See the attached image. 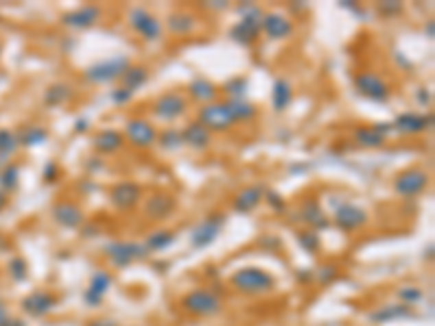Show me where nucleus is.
<instances>
[{
  "instance_id": "obj_50",
  "label": "nucleus",
  "mask_w": 435,
  "mask_h": 326,
  "mask_svg": "<svg viewBox=\"0 0 435 326\" xmlns=\"http://www.w3.org/2000/svg\"><path fill=\"white\" fill-rule=\"evenodd\" d=\"M416 98L420 105H429L431 103V92L427 90V87H420V90L416 92Z\"/></svg>"
},
{
  "instance_id": "obj_54",
  "label": "nucleus",
  "mask_w": 435,
  "mask_h": 326,
  "mask_svg": "<svg viewBox=\"0 0 435 326\" xmlns=\"http://www.w3.org/2000/svg\"><path fill=\"white\" fill-rule=\"evenodd\" d=\"M7 203H9V196H7V192H3V190H0V211H3V209L7 207Z\"/></svg>"
},
{
  "instance_id": "obj_14",
  "label": "nucleus",
  "mask_w": 435,
  "mask_h": 326,
  "mask_svg": "<svg viewBox=\"0 0 435 326\" xmlns=\"http://www.w3.org/2000/svg\"><path fill=\"white\" fill-rule=\"evenodd\" d=\"M176 209V198L168 192H152L146 203H144V216L148 220L161 222L165 218H170Z\"/></svg>"
},
{
  "instance_id": "obj_42",
  "label": "nucleus",
  "mask_w": 435,
  "mask_h": 326,
  "mask_svg": "<svg viewBox=\"0 0 435 326\" xmlns=\"http://www.w3.org/2000/svg\"><path fill=\"white\" fill-rule=\"evenodd\" d=\"M399 298L403 305H416L425 298V294H422V290H418V287H403L399 292Z\"/></svg>"
},
{
  "instance_id": "obj_12",
  "label": "nucleus",
  "mask_w": 435,
  "mask_h": 326,
  "mask_svg": "<svg viewBox=\"0 0 435 326\" xmlns=\"http://www.w3.org/2000/svg\"><path fill=\"white\" fill-rule=\"evenodd\" d=\"M105 255L113 261L116 268H126L133 261L142 259L146 255V248L135 242H109L105 244Z\"/></svg>"
},
{
  "instance_id": "obj_11",
  "label": "nucleus",
  "mask_w": 435,
  "mask_h": 326,
  "mask_svg": "<svg viewBox=\"0 0 435 326\" xmlns=\"http://www.w3.org/2000/svg\"><path fill=\"white\" fill-rule=\"evenodd\" d=\"M157 135L155 124L144 118H131L124 127V140L135 148H150L157 142Z\"/></svg>"
},
{
  "instance_id": "obj_21",
  "label": "nucleus",
  "mask_w": 435,
  "mask_h": 326,
  "mask_svg": "<svg viewBox=\"0 0 435 326\" xmlns=\"http://www.w3.org/2000/svg\"><path fill=\"white\" fill-rule=\"evenodd\" d=\"M433 124V116H420V114H401L392 122V127L396 133H403V135H418V133H425L431 129Z\"/></svg>"
},
{
  "instance_id": "obj_29",
  "label": "nucleus",
  "mask_w": 435,
  "mask_h": 326,
  "mask_svg": "<svg viewBox=\"0 0 435 326\" xmlns=\"http://www.w3.org/2000/svg\"><path fill=\"white\" fill-rule=\"evenodd\" d=\"M176 242V233L170 231V229H159L155 233H150L146 240H144V248H146V253H161V250L165 248H170L174 246Z\"/></svg>"
},
{
  "instance_id": "obj_52",
  "label": "nucleus",
  "mask_w": 435,
  "mask_h": 326,
  "mask_svg": "<svg viewBox=\"0 0 435 326\" xmlns=\"http://www.w3.org/2000/svg\"><path fill=\"white\" fill-rule=\"evenodd\" d=\"M342 7H346V9H351V11H353V14H360V16H364V9H362L360 5H353V3H351V0H344V3H342Z\"/></svg>"
},
{
  "instance_id": "obj_7",
  "label": "nucleus",
  "mask_w": 435,
  "mask_h": 326,
  "mask_svg": "<svg viewBox=\"0 0 435 326\" xmlns=\"http://www.w3.org/2000/svg\"><path fill=\"white\" fill-rule=\"evenodd\" d=\"M198 122L202 124L209 133H226L235 127V122L228 114L224 103H209L202 105L198 111Z\"/></svg>"
},
{
  "instance_id": "obj_32",
  "label": "nucleus",
  "mask_w": 435,
  "mask_h": 326,
  "mask_svg": "<svg viewBox=\"0 0 435 326\" xmlns=\"http://www.w3.org/2000/svg\"><path fill=\"white\" fill-rule=\"evenodd\" d=\"M122 87H126V90L129 92H137L139 87H144L146 85V81H148V68H144V66H129V70H126L124 74H122Z\"/></svg>"
},
{
  "instance_id": "obj_15",
  "label": "nucleus",
  "mask_w": 435,
  "mask_h": 326,
  "mask_svg": "<svg viewBox=\"0 0 435 326\" xmlns=\"http://www.w3.org/2000/svg\"><path fill=\"white\" fill-rule=\"evenodd\" d=\"M261 31L268 35V40H290L294 35V24L285 14H279V11H270V14H263L261 18Z\"/></svg>"
},
{
  "instance_id": "obj_17",
  "label": "nucleus",
  "mask_w": 435,
  "mask_h": 326,
  "mask_svg": "<svg viewBox=\"0 0 435 326\" xmlns=\"http://www.w3.org/2000/svg\"><path fill=\"white\" fill-rule=\"evenodd\" d=\"M301 218H303V222L307 224V227H311V231H316V233L318 231H327L331 227L329 218L325 216V211H322V205H320V200L316 196H309V198L303 200Z\"/></svg>"
},
{
  "instance_id": "obj_18",
  "label": "nucleus",
  "mask_w": 435,
  "mask_h": 326,
  "mask_svg": "<svg viewBox=\"0 0 435 326\" xmlns=\"http://www.w3.org/2000/svg\"><path fill=\"white\" fill-rule=\"evenodd\" d=\"M53 218L59 227L63 229H81L83 227V209L72 203V200H63V203H57L53 207Z\"/></svg>"
},
{
  "instance_id": "obj_43",
  "label": "nucleus",
  "mask_w": 435,
  "mask_h": 326,
  "mask_svg": "<svg viewBox=\"0 0 435 326\" xmlns=\"http://www.w3.org/2000/svg\"><path fill=\"white\" fill-rule=\"evenodd\" d=\"M377 11L383 18H396L403 14V5L401 3H390V0H383V3L377 5Z\"/></svg>"
},
{
  "instance_id": "obj_9",
  "label": "nucleus",
  "mask_w": 435,
  "mask_h": 326,
  "mask_svg": "<svg viewBox=\"0 0 435 326\" xmlns=\"http://www.w3.org/2000/svg\"><path fill=\"white\" fill-rule=\"evenodd\" d=\"M429 187V174L422 168H409L394 179V192L401 198L420 196Z\"/></svg>"
},
{
  "instance_id": "obj_31",
  "label": "nucleus",
  "mask_w": 435,
  "mask_h": 326,
  "mask_svg": "<svg viewBox=\"0 0 435 326\" xmlns=\"http://www.w3.org/2000/svg\"><path fill=\"white\" fill-rule=\"evenodd\" d=\"M412 316H414V311L407 305H390V307H383V309L375 311L373 316H370V320L377 322V324H386V322H392V320L412 318Z\"/></svg>"
},
{
  "instance_id": "obj_8",
  "label": "nucleus",
  "mask_w": 435,
  "mask_h": 326,
  "mask_svg": "<svg viewBox=\"0 0 435 326\" xmlns=\"http://www.w3.org/2000/svg\"><path fill=\"white\" fill-rule=\"evenodd\" d=\"M187 111V98L181 92H165L152 103V114L161 122H174Z\"/></svg>"
},
{
  "instance_id": "obj_45",
  "label": "nucleus",
  "mask_w": 435,
  "mask_h": 326,
  "mask_svg": "<svg viewBox=\"0 0 435 326\" xmlns=\"http://www.w3.org/2000/svg\"><path fill=\"white\" fill-rule=\"evenodd\" d=\"M266 200H268V205H270L277 213H283L285 211V207H287V203H285V198L281 196L279 192H274V190H270V192H266Z\"/></svg>"
},
{
  "instance_id": "obj_48",
  "label": "nucleus",
  "mask_w": 435,
  "mask_h": 326,
  "mask_svg": "<svg viewBox=\"0 0 435 326\" xmlns=\"http://www.w3.org/2000/svg\"><path fill=\"white\" fill-rule=\"evenodd\" d=\"M336 274H338V270L333 266H322L318 270V281L320 283H331L336 279Z\"/></svg>"
},
{
  "instance_id": "obj_37",
  "label": "nucleus",
  "mask_w": 435,
  "mask_h": 326,
  "mask_svg": "<svg viewBox=\"0 0 435 326\" xmlns=\"http://www.w3.org/2000/svg\"><path fill=\"white\" fill-rule=\"evenodd\" d=\"M296 240L301 244V248L305 250V253H309V255H316L320 246H322V242H320V235L311 229H303L296 233Z\"/></svg>"
},
{
  "instance_id": "obj_22",
  "label": "nucleus",
  "mask_w": 435,
  "mask_h": 326,
  "mask_svg": "<svg viewBox=\"0 0 435 326\" xmlns=\"http://www.w3.org/2000/svg\"><path fill=\"white\" fill-rule=\"evenodd\" d=\"M111 283H113L111 274L107 270H98L92 277V283H89L87 292H85V305L87 307H100L102 305V296L109 292Z\"/></svg>"
},
{
  "instance_id": "obj_53",
  "label": "nucleus",
  "mask_w": 435,
  "mask_h": 326,
  "mask_svg": "<svg viewBox=\"0 0 435 326\" xmlns=\"http://www.w3.org/2000/svg\"><path fill=\"white\" fill-rule=\"evenodd\" d=\"M425 35L429 37V40H433V35H435V22H433V20H429V22L425 24Z\"/></svg>"
},
{
  "instance_id": "obj_56",
  "label": "nucleus",
  "mask_w": 435,
  "mask_h": 326,
  "mask_svg": "<svg viewBox=\"0 0 435 326\" xmlns=\"http://www.w3.org/2000/svg\"><path fill=\"white\" fill-rule=\"evenodd\" d=\"M394 57H396V61H399V64H401V66H405L407 70H409V68H412V64H409V61H405V59H403V53H396Z\"/></svg>"
},
{
  "instance_id": "obj_2",
  "label": "nucleus",
  "mask_w": 435,
  "mask_h": 326,
  "mask_svg": "<svg viewBox=\"0 0 435 326\" xmlns=\"http://www.w3.org/2000/svg\"><path fill=\"white\" fill-rule=\"evenodd\" d=\"M131 59L126 55H113L98 61V64H92L89 68H85L83 79L92 85H105V83H113L120 81L122 74L129 70Z\"/></svg>"
},
{
  "instance_id": "obj_47",
  "label": "nucleus",
  "mask_w": 435,
  "mask_h": 326,
  "mask_svg": "<svg viewBox=\"0 0 435 326\" xmlns=\"http://www.w3.org/2000/svg\"><path fill=\"white\" fill-rule=\"evenodd\" d=\"M0 326H24V322L11 316V313L5 309V305H0Z\"/></svg>"
},
{
  "instance_id": "obj_25",
  "label": "nucleus",
  "mask_w": 435,
  "mask_h": 326,
  "mask_svg": "<svg viewBox=\"0 0 435 326\" xmlns=\"http://www.w3.org/2000/svg\"><path fill=\"white\" fill-rule=\"evenodd\" d=\"M124 144H126L124 135L120 131H113V129H105V131L96 133V137H94V148L98 150L100 155L118 153V150H122Z\"/></svg>"
},
{
  "instance_id": "obj_27",
  "label": "nucleus",
  "mask_w": 435,
  "mask_h": 326,
  "mask_svg": "<svg viewBox=\"0 0 435 326\" xmlns=\"http://www.w3.org/2000/svg\"><path fill=\"white\" fill-rule=\"evenodd\" d=\"M217 87L207 81V79H194L189 85H187V94L191 100H196V103L200 105H209V103H215L217 98Z\"/></svg>"
},
{
  "instance_id": "obj_1",
  "label": "nucleus",
  "mask_w": 435,
  "mask_h": 326,
  "mask_svg": "<svg viewBox=\"0 0 435 326\" xmlns=\"http://www.w3.org/2000/svg\"><path fill=\"white\" fill-rule=\"evenodd\" d=\"M237 14H239V22L231 29V40L239 46H252L261 33L263 11L257 5L244 3L237 7Z\"/></svg>"
},
{
  "instance_id": "obj_5",
  "label": "nucleus",
  "mask_w": 435,
  "mask_h": 326,
  "mask_svg": "<svg viewBox=\"0 0 435 326\" xmlns=\"http://www.w3.org/2000/svg\"><path fill=\"white\" fill-rule=\"evenodd\" d=\"M353 83L357 92L370 100H375V103H386V100H390V94H392L390 85L377 72H368V70L357 72L353 77Z\"/></svg>"
},
{
  "instance_id": "obj_46",
  "label": "nucleus",
  "mask_w": 435,
  "mask_h": 326,
  "mask_svg": "<svg viewBox=\"0 0 435 326\" xmlns=\"http://www.w3.org/2000/svg\"><path fill=\"white\" fill-rule=\"evenodd\" d=\"M42 177L46 183H55L59 177H61V168H59V163L57 161H48L44 170H42Z\"/></svg>"
},
{
  "instance_id": "obj_23",
  "label": "nucleus",
  "mask_w": 435,
  "mask_h": 326,
  "mask_svg": "<svg viewBox=\"0 0 435 326\" xmlns=\"http://www.w3.org/2000/svg\"><path fill=\"white\" fill-rule=\"evenodd\" d=\"M181 135H183V146H189L191 150H207L211 146V133L198 120L189 122L181 131Z\"/></svg>"
},
{
  "instance_id": "obj_35",
  "label": "nucleus",
  "mask_w": 435,
  "mask_h": 326,
  "mask_svg": "<svg viewBox=\"0 0 435 326\" xmlns=\"http://www.w3.org/2000/svg\"><path fill=\"white\" fill-rule=\"evenodd\" d=\"M353 140L360 144V146H364V148H381L383 144H386V137L379 135L373 127H360V129H355Z\"/></svg>"
},
{
  "instance_id": "obj_57",
  "label": "nucleus",
  "mask_w": 435,
  "mask_h": 326,
  "mask_svg": "<svg viewBox=\"0 0 435 326\" xmlns=\"http://www.w3.org/2000/svg\"><path fill=\"white\" fill-rule=\"evenodd\" d=\"M5 246H7V240H5V237H3V235H0V250H3Z\"/></svg>"
},
{
  "instance_id": "obj_55",
  "label": "nucleus",
  "mask_w": 435,
  "mask_h": 326,
  "mask_svg": "<svg viewBox=\"0 0 435 326\" xmlns=\"http://www.w3.org/2000/svg\"><path fill=\"white\" fill-rule=\"evenodd\" d=\"M89 326H116V322H111V320H96V322H92Z\"/></svg>"
},
{
  "instance_id": "obj_13",
  "label": "nucleus",
  "mask_w": 435,
  "mask_h": 326,
  "mask_svg": "<svg viewBox=\"0 0 435 326\" xmlns=\"http://www.w3.org/2000/svg\"><path fill=\"white\" fill-rule=\"evenodd\" d=\"M224 216L222 213H211L202 222L196 224V229L191 231V246L194 248H207L209 244H213L217 240V235L222 231L224 224Z\"/></svg>"
},
{
  "instance_id": "obj_44",
  "label": "nucleus",
  "mask_w": 435,
  "mask_h": 326,
  "mask_svg": "<svg viewBox=\"0 0 435 326\" xmlns=\"http://www.w3.org/2000/svg\"><path fill=\"white\" fill-rule=\"evenodd\" d=\"M109 98H111V103L113 105H118V107H124L126 103H131L133 100V92H129L126 90V87H116V90H111V94H109Z\"/></svg>"
},
{
  "instance_id": "obj_3",
  "label": "nucleus",
  "mask_w": 435,
  "mask_h": 326,
  "mask_svg": "<svg viewBox=\"0 0 435 326\" xmlns=\"http://www.w3.org/2000/svg\"><path fill=\"white\" fill-rule=\"evenodd\" d=\"M231 285L242 294H266L274 290V277L261 268H242L231 277Z\"/></svg>"
},
{
  "instance_id": "obj_51",
  "label": "nucleus",
  "mask_w": 435,
  "mask_h": 326,
  "mask_svg": "<svg viewBox=\"0 0 435 326\" xmlns=\"http://www.w3.org/2000/svg\"><path fill=\"white\" fill-rule=\"evenodd\" d=\"M87 129H89L87 120H83V118H81V120H76V122H74V133H85Z\"/></svg>"
},
{
  "instance_id": "obj_4",
  "label": "nucleus",
  "mask_w": 435,
  "mask_h": 326,
  "mask_svg": "<svg viewBox=\"0 0 435 326\" xmlns=\"http://www.w3.org/2000/svg\"><path fill=\"white\" fill-rule=\"evenodd\" d=\"M181 307L189 313H194V316L211 318L222 311V300H220V296L209 290H194L183 296Z\"/></svg>"
},
{
  "instance_id": "obj_36",
  "label": "nucleus",
  "mask_w": 435,
  "mask_h": 326,
  "mask_svg": "<svg viewBox=\"0 0 435 326\" xmlns=\"http://www.w3.org/2000/svg\"><path fill=\"white\" fill-rule=\"evenodd\" d=\"M18 148H20L18 135L9 129H0V161H7L9 157H14Z\"/></svg>"
},
{
  "instance_id": "obj_40",
  "label": "nucleus",
  "mask_w": 435,
  "mask_h": 326,
  "mask_svg": "<svg viewBox=\"0 0 435 326\" xmlns=\"http://www.w3.org/2000/svg\"><path fill=\"white\" fill-rule=\"evenodd\" d=\"M20 183V168L18 166H7L3 172H0V187H3V192H14Z\"/></svg>"
},
{
  "instance_id": "obj_39",
  "label": "nucleus",
  "mask_w": 435,
  "mask_h": 326,
  "mask_svg": "<svg viewBox=\"0 0 435 326\" xmlns=\"http://www.w3.org/2000/svg\"><path fill=\"white\" fill-rule=\"evenodd\" d=\"M157 142L161 144V148L163 150H178L183 146V135H181V131L178 129H165L163 133H159L157 135Z\"/></svg>"
},
{
  "instance_id": "obj_33",
  "label": "nucleus",
  "mask_w": 435,
  "mask_h": 326,
  "mask_svg": "<svg viewBox=\"0 0 435 326\" xmlns=\"http://www.w3.org/2000/svg\"><path fill=\"white\" fill-rule=\"evenodd\" d=\"M226 109L231 114L233 122H248L252 118H257V107L246 100H226Z\"/></svg>"
},
{
  "instance_id": "obj_26",
  "label": "nucleus",
  "mask_w": 435,
  "mask_h": 326,
  "mask_svg": "<svg viewBox=\"0 0 435 326\" xmlns=\"http://www.w3.org/2000/svg\"><path fill=\"white\" fill-rule=\"evenodd\" d=\"M165 27L172 35H189L194 33L198 27V20L194 14H189V11H172L165 20Z\"/></svg>"
},
{
  "instance_id": "obj_28",
  "label": "nucleus",
  "mask_w": 435,
  "mask_h": 326,
  "mask_svg": "<svg viewBox=\"0 0 435 326\" xmlns=\"http://www.w3.org/2000/svg\"><path fill=\"white\" fill-rule=\"evenodd\" d=\"M294 90L287 79H277L272 85V107L277 114H283V111L292 105Z\"/></svg>"
},
{
  "instance_id": "obj_6",
  "label": "nucleus",
  "mask_w": 435,
  "mask_h": 326,
  "mask_svg": "<svg viewBox=\"0 0 435 326\" xmlns=\"http://www.w3.org/2000/svg\"><path fill=\"white\" fill-rule=\"evenodd\" d=\"M129 27L146 42H157L163 35L161 20H157V16H152L144 7H133L129 11Z\"/></svg>"
},
{
  "instance_id": "obj_38",
  "label": "nucleus",
  "mask_w": 435,
  "mask_h": 326,
  "mask_svg": "<svg viewBox=\"0 0 435 326\" xmlns=\"http://www.w3.org/2000/svg\"><path fill=\"white\" fill-rule=\"evenodd\" d=\"M222 92L228 96V100H244V96L248 92V79H244V77L231 79L228 83L222 85Z\"/></svg>"
},
{
  "instance_id": "obj_49",
  "label": "nucleus",
  "mask_w": 435,
  "mask_h": 326,
  "mask_svg": "<svg viewBox=\"0 0 435 326\" xmlns=\"http://www.w3.org/2000/svg\"><path fill=\"white\" fill-rule=\"evenodd\" d=\"M373 129L379 133V135H390V133H394V127H392V122H377V124H373Z\"/></svg>"
},
{
  "instance_id": "obj_19",
  "label": "nucleus",
  "mask_w": 435,
  "mask_h": 326,
  "mask_svg": "<svg viewBox=\"0 0 435 326\" xmlns=\"http://www.w3.org/2000/svg\"><path fill=\"white\" fill-rule=\"evenodd\" d=\"M100 16H102V9L98 5H83L63 16L61 22L70 29H89L100 20Z\"/></svg>"
},
{
  "instance_id": "obj_34",
  "label": "nucleus",
  "mask_w": 435,
  "mask_h": 326,
  "mask_svg": "<svg viewBox=\"0 0 435 326\" xmlns=\"http://www.w3.org/2000/svg\"><path fill=\"white\" fill-rule=\"evenodd\" d=\"M46 140H48V131L44 127H37V124H31V127H27L18 135L20 146H27V148L42 146L46 144Z\"/></svg>"
},
{
  "instance_id": "obj_20",
  "label": "nucleus",
  "mask_w": 435,
  "mask_h": 326,
  "mask_svg": "<svg viewBox=\"0 0 435 326\" xmlns=\"http://www.w3.org/2000/svg\"><path fill=\"white\" fill-rule=\"evenodd\" d=\"M57 307V298L48 292H33L22 300V311L33 318H44Z\"/></svg>"
},
{
  "instance_id": "obj_24",
  "label": "nucleus",
  "mask_w": 435,
  "mask_h": 326,
  "mask_svg": "<svg viewBox=\"0 0 435 326\" xmlns=\"http://www.w3.org/2000/svg\"><path fill=\"white\" fill-rule=\"evenodd\" d=\"M263 190L259 185H248L244 190H239L233 198V209L237 213H250L261 205Z\"/></svg>"
},
{
  "instance_id": "obj_58",
  "label": "nucleus",
  "mask_w": 435,
  "mask_h": 326,
  "mask_svg": "<svg viewBox=\"0 0 435 326\" xmlns=\"http://www.w3.org/2000/svg\"><path fill=\"white\" fill-rule=\"evenodd\" d=\"M0 53H3V46H0Z\"/></svg>"
},
{
  "instance_id": "obj_41",
  "label": "nucleus",
  "mask_w": 435,
  "mask_h": 326,
  "mask_svg": "<svg viewBox=\"0 0 435 326\" xmlns=\"http://www.w3.org/2000/svg\"><path fill=\"white\" fill-rule=\"evenodd\" d=\"M7 270H9V277L14 279L16 283H22L24 279H27V274H29V266H27V261L20 259V257L11 259V261H9V266H7Z\"/></svg>"
},
{
  "instance_id": "obj_16",
  "label": "nucleus",
  "mask_w": 435,
  "mask_h": 326,
  "mask_svg": "<svg viewBox=\"0 0 435 326\" xmlns=\"http://www.w3.org/2000/svg\"><path fill=\"white\" fill-rule=\"evenodd\" d=\"M111 205L120 211H129L137 207V203L142 200V187L133 181H122L118 185H113V190L109 194Z\"/></svg>"
},
{
  "instance_id": "obj_59",
  "label": "nucleus",
  "mask_w": 435,
  "mask_h": 326,
  "mask_svg": "<svg viewBox=\"0 0 435 326\" xmlns=\"http://www.w3.org/2000/svg\"><path fill=\"white\" fill-rule=\"evenodd\" d=\"M0 305H3V300H0Z\"/></svg>"
},
{
  "instance_id": "obj_30",
  "label": "nucleus",
  "mask_w": 435,
  "mask_h": 326,
  "mask_svg": "<svg viewBox=\"0 0 435 326\" xmlns=\"http://www.w3.org/2000/svg\"><path fill=\"white\" fill-rule=\"evenodd\" d=\"M72 96H74V92H72L70 85H66V83H55V85H50L48 90L44 92V105L50 107V109L63 107L66 103H70Z\"/></svg>"
},
{
  "instance_id": "obj_10",
  "label": "nucleus",
  "mask_w": 435,
  "mask_h": 326,
  "mask_svg": "<svg viewBox=\"0 0 435 326\" xmlns=\"http://www.w3.org/2000/svg\"><path fill=\"white\" fill-rule=\"evenodd\" d=\"M333 220L344 233H355L368 224V211L355 203H340L333 211Z\"/></svg>"
}]
</instances>
